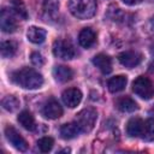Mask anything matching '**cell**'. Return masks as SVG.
<instances>
[{
	"instance_id": "1",
	"label": "cell",
	"mask_w": 154,
	"mask_h": 154,
	"mask_svg": "<svg viewBox=\"0 0 154 154\" xmlns=\"http://www.w3.org/2000/svg\"><path fill=\"white\" fill-rule=\"evenodd\" d=\"M12 81L25 89H38L43 84L42 75L31 67H23L13 72Z\"/></svg>"
},
{
	"instance_id": "2",
	"label": "cell",
	"mask_w": 154,
	"mask_h": 154,
	"mask_svg": "<svg viewBox=\"0 0 154 154\" xmlns=\"http://www.w3.org/2000/svg\"><path fill=\"white\" fill-rule=\"evenodd\" d=\"M67 6L78 19L91 18L96 12V0H69Z\"/></svg>"
},
{
	"instance_id": "3",
	"label": "cell",
	"mask_w": 154,
	"mask_h": 154,
	"mask_svg": "<svg viewBox=\"0 0 154 154\" xmlns=\"http://www.w3.org/2000/svg\"><path fill=\"white\" fill-rule=\"evenodd\" d=\"M97 119V113L94 108H84L76 114V123L81 129V132H90Z\"/></svg>"
},
{
	"instance_id": "4",
	"label": "cell",
	"mask_w": 154,
	"mask_h": 154,
	"mask_svg": "<svg viewBox=\"0 0 154 154\" xmlns=\"http://www.w3.org/2000/svg\"><path fill=\"white\" fill-rule=\"evenodd\" d=\"M132 90L137 96H140L141 99H144V100L150 99L154 93V88H153L150 79L144 76H140L134 81Z\"/></svg>"
},
{
	"instance_id": "5",
	"label": "cell",
	"mask_w": 154,
	"mask_h": 154,
	"mask_svg": "<svg viewBox=\"0 0 154 154\" xmlns=\"http://www.w3.org/2000/svg\"><path fill=\"white\" fill-rule=\"evenodd\" d=\"M53 54L57 58L64 59V60H70L75 57L76 52L72 46V43L67 40H57L53 43Z\"/></svg>"
},
{
	"instance_id": "6",
	"label": "cell",
	"mask_w": 154,
	"mask_h": 154,
	"mask_svg": "<svg viewBox=\"0 0 154 154\" xmlns=\"http://www.w3.org/2000/svg\"><path fill=\"white\" fill-rule=\"evenodd\" d=\"M5 135L8 142L19 152H25L28 149V143L22 137V135L13 128V126H6L5 129Z\"/></svg>"
},
{
	"instance_id": "7",
	"label": "cell",
	"mask_w": 154,
	"mask_h": 154,
	"mask_svg": "<svg viewBox=\"0 0 154 154\" xmlns=\"http://www.w3.org/2000/svg\"><path fill=\"white\" fill-rule=\"evenodd\" d=\"M118 60L123 66L128 69H132L142 61V54L135 51H125L118 55Z\"/></svg>"
},
{
	"instance_id": "8",
	"label": "cell",
	"mask_w": 154,
	"mask_h": 154,
	"mask_svg": "<svg viewBox=\"0 0 154 154\" xmlns=\"http://www.w3.org/2000/svg\"><path fill=\"white\" fill-rule=\"evenodd\" d=\"M61 97H63L64 103H65L67 107L73 108V107H76L77 105H79V102H81V100H82V93H81V90L77 89V88H69V89L64 90Z\"/></svg>"
},
{
	"instance_id": "9",
	"label": "cell",
	"mask_w": 154,
	"mask_h": 154,
	"mask_svg": "<svg viewBox=\"0 0 154 154\" xmlns=\"http://www.w3.org/2000/svg\"><path fill=\"white\" fill-rule=\"evenodd\" d=\"M0 26H1V30L4 32H7V34L13 32L16 30V28H17V23H16L14 17L6 8H4L1 11V14H0Z\"/></svg>"
},
{
	"instance_id": "10",
	"label": "cell",
	"mask_w": 154,
	"mask_h": 154,
	"mask_svg": "<svg viewBox=\"0 0 154 154\" xmlns=\"http://www.w3.org/2000/svg\"><path fill=\"white\" fill-rule=\"evenodd\" d=\"M42 113L46 118L48 119H57V118H60L63 116V107L60 106V103L54 100V99H51L45 106H43V109H42Z\"/></svg>"
},
{
	"instance_id": "11",
	"label": "cell",
	"mask_w": 154,
	"mask_h": 154,
	"mask_svg": "<svg viewBox=\"0 0 154 154\" xmlns=\"http://www.w3.org/2000/svg\"><path fill=\"white\" fill-rule=\"evenodd\" d=\"M93 64L103 73L107 75L112 71V60L108 55L106 54H97L93 58Z\"/></svg>"
},
{
	"instance_id": "12",
	"label": "cell",
	"mask_w": 154,
	"mask_h": 154,
	"mask_svg": "<svg viewBox=\"0 0 154 154\" xmlns=\"http://www.w3.org/2000/svg\"><path fill=\"white\" fill-rule=\"evenodd\" d=\"M96 41V34L90 28H84L78 35V42L83 48H90Z\"/></svg>"
},
{
	"instance_id": "13",
	"label": "cell",
	"mask_w": 154,
	"mask_h": 154,
	"mask_svg": "<svg viewBox=\"0 0 154 154\" xmlns=\"http://www.w3.org/2000/svg\"><path fill=\"white\" fill-rule=\"evenodd\" d=\"M143 120L140 118H131L128 122L126 125V132L129 136L131 137H138L142 135V130H143Z\"/></svg>"
},
{
	"instance_id": "14",
	"label": "cell",
	"mask_w": 154,
	"mask_h": 154,
	"mask_svg": "<svg viewBox=\"0 0 154 154\" xmlns=\"http://www.w3.org/2000/svg\"><path fill=\"white\" fill-rule=\"evenodd\" d=\"M81 132L79 126L77 125L76 122L72 123H66L60 128V135L64 140H71L75 138L76 136H78V134Z\"/></svg>"
},
{
	"instance_id": "15",
	"label": "cell",
	"mask_w": 154,
	"mask_h": 154,
	"mask_svg": "<svg viewBox=\"0 0 154 154\" xmlns=\"http://www.w3.org/2000/svg\"><path fill=\"white\" fill-rule=\"evenodd\" d=\"M46 30L38 26H30L26 31V37L32 43H42L46 40Z\"/></svg>"
},
{
	"instance_id": "16",
	"label": "cell",
	"mask_w": 154,
	"mask_h": 154,
	"mask_svg": "<svg viewBox=\"0 0 154 154\" xmlns=\"http://www.w3.org/2000/svg\"><path fill=\"white\" fill-rule=\"evenodd\" d=\"M126 83H128L126 77L119 75V76H114V77L109 78L107 82V87H108V90L111 93H118L125 88Z\"/></svg>"
},
{
	"instance_id": "17",
	"label": "cell",
	"mask_w": 154,
	"mask_h": 154,
	"mask_svg": "<svg viewBox=\"0 0 154 154\" xmlns=\"http://www.w3.org/2000/svg\"><path fill=\"white\" fill-rule=\"evenodd\" d=\"M116 106L122 112H134L138 108L135 100H132L129 96H122L116 101Z\"/></svg>"
},
{
	"instance_id": "18",
	"label": "cell",
	"mask_w": 154,
	"mask_h": 154,
	"mask_svg": "<svg viewBox=\"0 0 154 154\" xmlns=\"http://www.w3.org/2000/svg\"><path fill=\"white\" fill-rule=\"evenodd\" d=\"M53 73H54L55 79H57L58 82H60V83H65V82L70 81V79L72 78V76H73L72 70H71L70 67L65 66V65L55 66V69H54Z\"/></svg>"
},
{
	"instance_id": "19",
	"label": "cell",
	"mask_w": 154,
	"mask_h": 154,
	"mask_svg": "<svg viewBox=\"0 0 154 154\" xmlns=\"http://www.w3.org/2000/svg\"><path fill=\"white\" fill-rule=\"evenodd\" d=\"M18 122L19 124L25 129V130H29V131H32L36 126V123H35V118L34 116L29 112V111H22L19 114H18Z\"/></svg>"
},
{
	"instance_id": "20",
	"label": "cell",
	"mask_w": 154,
	"mask_h": 154,
	"mask_svg": "<svg viewBox=\"0 0 154 154\" xmlns=\"http://www.w3.org/2000/svg\"><path fill=\"white\" fill-rule=\"evenodd\" d=\"M141 137L147 142L154 141V119L153 118H149L144 122Z\"/></svg>"
},
{
	"instance_id": "21",
	"label": "cell",
	"mask_w": 154,
	"mask_h": 154,
	"mask_svg": "<svg viewBox=\"0 0 154 154\" xmlns=\"http://www.w3.org/2000/svg\"><path fill=\"white\" fill-rule=\"evenodd\" d=\"M1 106L4 109H6L8 112H14L19 107V100L13 95H7L2 99Z\"/></svg>"
},
{
	"instance_id": "22",
	"label": "cell",
	"mask_w": 154,
	"mask_h": 154,
	"mask_svg": "<svg viewBox=\"0 0 154 154\" xmlns=\"http://www.w3.org/2000/svg\"><path fill=\"white\" fill-rule=\"evenodd\" d=\"M11 8L19 18H22V19L28 18V12H26L23 0H11Z\"/></svg>"
},
{
	"instance_id": "23",
	"label": "cell",
	"mask_w": 154,
	"mask_h": 154,
	"mask_svg": "<svg viewBox=\"0 0 154 154\" xmlns=\"http://www.w3.org/2000/svg\"><path fill=\"white\" fill-rule=\"evenodd\" d=\"M17 52V45L13 41H4L1 43V55L4 58H11Z\"/></svg>"
},
{
	"instance_id": "24",
	"label": "cell",
	"mask_w": 154,
	"mask_h": 154,
	"mask_svg": "<svg viewBox=\"0 0 154 154\" xmlns=\"http://www.w3.org/2000/svg\"><path fill=\"white\" fill-rule=\"evenodd\" d=\"M43 12L49 16V17H54L58 13V8H59V2L57 0H45L43 1Z\"/></svg>"
},
{
	"instance_id": "25",
	"label": "cell",
	"mask_w": 154,
	"mask_h": 154,
	"mask_svg": "<svg viewBox=\"0 0 154 154\" xmlns=\"http://www.w3.org/2000/svg\"><path fill=\"white\" fill-rule=\"evenodd\" d=\"M53 144H54V140L52 137H42L37 141V146H38V149L42 152V153H48L51 152V149L53 148Z\"/></svg>"
},
{
	"instance_id": "26",
	"label": "cell",
	"mask_w": 154,
	"mask_h": 154,
	"mask_svg": "<svg viewBox=\"0 0 154 154\" xmlns=\"http://www.w3.org/2000/svg\"><path fill=\"white\" fill-rule=\"evenodd\" d=\"M30 60L35 66H42L45 64V59L38 52H32L30 55Z\"/></svg>"
},
{
	"instance_id": "27",
	"label": "cell",
	"mask_w": 154,
	"mask_h": 154,
	"mask_svg": "<svg viewBox=\"0 0 154 154\" xmlns=\"http://www.w3.org/2000/svg\"><path fill=\"white\" fill-rule=\"evenodd\" d=\"M123 2L126 4V5H129V6H132V5H137V4H140L141 0H123Z\"/></svg>"
},
{
	"instance_id": "28",
	"label": "cell",
	"mask_w": 154,
	"mask_h": 154,
	"mask_svg": "<svg viewBox=\"0 0 154 154\" xmlns=\"http://www.w3.org/2000/svg\"><path fill=\"white\" fill-rule=\"evenodd\" d=\"M153 111H154V107H153Z\"/></svg>"
}]
</instances>
